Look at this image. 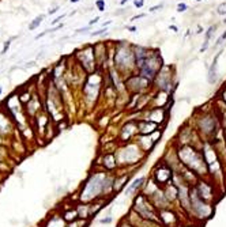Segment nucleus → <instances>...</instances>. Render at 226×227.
<instances>
[{
    "instance_id": "obj_3",
    "label": "nucleus",
    "mask_w": 226,
    "mask_h": 227,
    "mask_svg": "<svg viewBox=\"0 0 226 227\" xmlns=\"http://www.w3.org/2000/svg\"><path fill=\"white\" fill-rule=\"evenodd\" d=\"M135 208L136 211H138L139 214H140L143 218L146 219H151V220H155V214H154L153 208H151V205H150L149 203H147L146 200H144V197H138L136 199V203H135Z\"/></svg>"
},
{
    "instance_id": "obj_25",
    "label": "nucleus",
    "mask_w": 226,
    "mask_h": 227,
    "mask_svg": "<svg viewBox=\"0 0 226 227\" xmlns=\"http://www.w3.org/2000/svg\"><path fill=\"white\" fill-rule=\"evenodd\" d=\"M57 10H59V7H56V8H53V10H49V15H50V14H55V12H57Z\"/></svg>"
},
{
    "instance_id": "obj_6",
    "label": "nucleus",
    "mask_w": 226,
    "mask_h": 227,
    "mask_svg": "<svg viewBox=\"0 0 226 227\" xmlns=\"http://www.w3.org/2000/svg\"><path fill=\"white\" fill-rule=\"evenodd\" d=\"M221 53H222V52H219V53H217V56L214 57V61H212L211 67H210V72H209V80H210V82H211V83H212V76H214V79H215V69H217V63H218V59H219Z\"/></svg>"
},
{
    "instance_id": "obj_13",
    "label": "nucleus",
    "mask_w": 226,
    "mask_h": 227,
    "mask_svg": "<svg viewBox=\"0 0 226 227\" xmlns=\"http://www.w3.org/2000/svg\"><path fill=\"white\" fill-rule=\"evenodd\" d=\"M187 8H188V6L185 3H179L177 4V12H184V11H187Z\"/></svg>"
},
{
    "instance_id": "obj_8",
    "label": "nucleus",
    "mask_w": 226,
    "mask_h": 227,
    "mask_svg": "<svg viewBox=\"0 0 226 227\" xmlns=\"http://www.w3.org/2000/svg\"><path fill=\"white\" fill-rule=\"evenodd\" d=\"M42 19H44V15H40V16H37V18L34 19V21L30 23V26H29V29L30 30H34L35 27H38L40 25H41V22H42Z\"/></svg>"
},
{
    "instance_id": "obj_1",
    "label": "nucleus",
    "mask_w": 226,
    "mask_h": 227,
    "mask_svg": "<svg viewBox=\"0 0 226 227\" xmlns=\"http://www.w3.org/2000/svg\"><path fill=\"white\" fill-rule=\"evenodd\" d=\"M180 156L182 158L185 165H188L191 169H194L195 171H202V169L204 170V163L203 159L195 152L191 148H184L182 152H180Z\"/></svg>"
},
{
    "instance_id": "obj_15",
    "label": "nucleus",
    "mask_w": 226,
    "mask_h": 227,
    "mask_svg": "<svg viewBox=\"0 0 226 227\" xmlns=\"http://www.w3.org/2000/svg\"><path fill=\"white\" fill-rule=\"evenodd\" d=\"M108 30H106V27L105 29H101V30H97V31H93L91 33V36L93 37H97V36H101V34H104V33H106Z\"/></svg>"
},
{
    "instance_id": "obj_17",
    "label": "nucleus",
    "mask_w": 226,
    "mask_h": 227,
    "mask_svg": "<svg viewBox=\"0 0 226 227\" xmlns=\"http://www.w3.org/2000/svg\"><path fill=\"white\" fill-rule=\"evenodd\" d=\"M105 159H108L109 162H112V161H113V156H112V155H109V156H106ZM106 166H108L109 169H112V167H113V166H115V165H113V163H108V165H106Z\"/></svg>"
},
{
    "instance_id": "obj_27",
    "label": "nucleus",
    "mask_w": 226,
    "mask_h": 227,
    "mask_svg": "<svg viewBox=\"0 0 226 227\" xmlns=\"http://www.w3.org/2000/svg\"><path fill=\"white\" fill-rule=\"evenodd\" d=\"M127 1H128V0H121V1H120V4H121V6H124V4H125Z\"/></svg>"
},
{
    "instance_id": "obj_20",
    "label": "nucleus",
    "mask_w": 226,
    "mask_h": 227,
    "mask_svg": "<svg viewBox=\"0 0 226 227\" xmlns=\"http://www.w3.org/2000/svg\"><path fill=\"white\" fill-rule=\"evenodd\" d=\"M134 4H135L136 7H139V8H140V7L144 4V1H143V0H139V1H138V0H135V3H134Z\"/></svg>"
},
{
    "instance_id": "obj_28",
    "label": "nucleus",
    "mask_w": 226,
    "mask_h": 227,
    "mask_svg": "<svg viewBox=\"0 0 226 227\" xmlns=\"http://www.w3.org/2000/svg\"><path fill=\"white\" fill-rule=\"evenodd\" d=\"M129 30H131V31H135L136 27H135V26H132V27H129Z\"/></svg>"
},
{
    "instance_id": "obj_12",
    "label": "nucleus",
    "mask_w": 226,
    "mask_h": 227,
    "mask_svg": "<svg viewBox=\"0 0 226 227\" xmlns=\"http://www.w3.org/2000/svg\"><path fill=\"white\" fill-rule=\"evenodd\" d=\"M214 30H215V26H211L209 30H207V31H206V41H210V38H211Z\"/></svg>"
},
{
    "instance_id": "obj_5",
    "label": "nucleus",
    "mask_w": 226,
    "mask_h": 227,
    "mask_svg": "<svg viewBox=\"0 0 226 227\" xmlns=\"http://www.w3.org/2000/svg\"><path fill=\"white\" fill-rule=\"evenodd\" d=\"M47 227H64V220L60 216H52L47 223Z\"/></svg>"
},
{
    "instance_id": "obj_24",
    "label": "nucleus",
    "mask_w": 226,
    "mask_h": 227,
    "mask_svg": "<svg viewBox=\"0 0 226 227\" xmlns=\"http://www.w3.org/2000/svg\"><path fill=\"white\" fill-rule=\"evenodd\" d=\"M90 29V26H87V27H85V29H79V30H77V33H85L86 30H89Z\"/></svg>"
},
{
    "instance_id": "obj_18",
    "label": "nucleus",
    "mask_w": 226,
    "mask_h": 227,
    "mask_svg": "<svg viewBox=\"0 0 226 227\" xmlns=\"http://www.w3.org/2000/svg\"><path fill=\"white\" fill-rule=\"evenodd\" d=\"M10 44H11V41L4 42V46H3V50H2V53H6V52H7V49H8V48H10Z\"/></svg>"
},
{
    "instance_id": "obj_30",
    "label": "nucleus",
    "mask_w": 226,
    "mask_h": 227,
    "mask_svg": "<svg viewBox=\"0 0 226 227\" xmlns=\"http://www.w3.org/2000/svg\"><path fill=\"white\" fill-rule=\"evenodd\" d=\"M0 94H2V89H0Z\"/></svg>"
},
{
    "instance_id": "obj_16",
    "label": "nucleus",
    "mask_w": 226,
    "mask_h": 227,
    "mask_svg": "<svg viewBox=\"0 0 226 227\" xmlns=\"http://www.w3.org/2000/svg\"><path fill=\"white\" fill-rule=\"evenodd\" d=\"M75 216H77V212H75V211H74V212H67L65 214V218L67 219H74Z\"/></svg>"
},
{
    "instance_id": "obj_29",
    "label": "nucleus",
    "mask_w": 226,
    "mask_h": 227,
    "mask_svg": "<svg viewBox=\"0 0 226 227\" xmlns=\"http://www.w3.org/2000/svg\"><path fill=\"white\" fill-rule=\"evenodd\" d=\"M71 3H78V1H79V0H70Z\"/></svg>"
},
{
    "instance_id": "obj_7",
    "label": "nucleus",
    "mask_w": 226,
    "mask_h": 227,
    "mask_svg": "<svg viewBox=\"0 0 226 227\" xmlns=\"http://www.w3.org/2000/svg\"><path fill=\"white\" fill-rule=\"evenodd\" d=\"M139 128H140L142 133H150L155 129V124H153V122H150V124H140Z\"/></svg>"
},
{
    "instance_id": "obj_11",
    "label": "nucleus",
    "mask_w": 226,
    "mask_h": 227,
    "mask_svg": "<svg viewBox=\"0 0 226 227\" xmlns=\"http://www.w3.org/2000/svg\"><path fill=\"white\" fill-rule=\"evenodd\" d=\"M95 6H97L98 11H104V10H105V0H97V1H95Z\"/></svg>"
},
{
    "instance_id": "obj_22",
    "label": "nucleus",
    "mask_w": 226,
    "mask_h": 227,
    "mask_svg": "<svg viewBox=\"0 0 226 227\" xmlns=\"http://www.w3.org/2000/svg\"><path fill=\"white\" fill-rule=\"evenodd\" d=\"M98 21H100V16H95V18H94V19H91V21H90V23H89V25H90V26H91V25L97 23Z\"/></svg>"
},
{
    "instance_id": "obj_2",
    "label": "nucleus",
    "mask_w": 226,
    "mask_h": 227,
    "mask_svg": "<svg viewBox=\"0 0 226 227\" xmlns=\"http://www.w3.org/2000/svg\"><path fill=\"white\" fill-rule=\"evenodd\" d=\"M104 188H105V180L102 178V175H94L86 185L85 193L82 195V197L85 200H89V199L97 196Z\"/></svg>"
},
{
    "instance_id": "obj_23",
    "label": "nucleus",
    "mask_w": 226,
    "mask_h": 227,
    "mask_svg": "<svg viewBox=\"0 0 226 227\" xmlns=\"http://www.w3.org/2000/svg\"><path fill=\"white\" fill-rule=\"evenodd\" d=\"M143 16H146L144 14H139V15H136V16H134L131 21H136V19H140V18H143Z\"/></svg>"
},
{
    "instance_id": "obj_4",
    "label": "nucleus",
    "mask_w": 226,
    "mask_h": 227,
    "mask_svg": "<svg viewBox=\"0 0 226 227\" xmlns=\"http://www.w3.org/2000/svg\"><path fill=\"white\" fill-rule=\"evenodd\" d=\"M157 177H158V182L165 184L170 178V170H167V169H165V167L159 169V170L157 171Z\"/></svg>"
},
{
    "instance_id": "obj_19",
    "label": "nucleus",
    "mask_w": 226,
    "mask_h": 227,
    "mask_svg": "<svg viewBox=\"0 0 226 227\" xmlns=\"http://www.w3.org/2000/svg\"><path fill=\"white\" fill-rule=\"evenodd\" d=\"M162 7H164V4H158V6L151 7V8H150L149 11H150V12H154V11H157V10H158V8H162Z\"/></svg>"
},
{
    "instance_id": "obj_21",
    "label": "nucleus",
    "mask_w": 226,
    "mask_h": 227,
    "mask_svg": "<svg viewBox=\"0 0 226 227\" xmlns=\"http://www.w3.org/2000/svg\"><path fill=\"white\" fill-rule=\"evenodd\" d=\"M63 18H64V15H62V16H57V18H56L55 21L52 22V25H56V23H57V22H60V21H62Z\"/></svg>"
},
{
    "instance_id": "obj_14",
    "label": "nucleus",
    "mask_w": 226,
    "mask_h": 227,
    "mask_svg": "<svg viewBox=\"0 0 226 227\" xmlns=\"http://www.w3.org/2000/svg\"><path fill=\"white\" fill-rule=\"evenodd\" d=\"M225 40H226V31H225V33H223V34H222V36H221V37H219V38H218V40H217V42H215V45H214V46H219V45H222V42H223V41H225Z\"/></svg>"
},
{
    "instance_id": "obj_10",
    "label": "nucleus",
    "mask_w": 226,
    "mask_h": 227,
    "mask_svg": "<svg viewBox=\"0 0 226 227\" xmlns=\"http://www.w3.org/2000/svg\"><path fill=\"white\" fill-rule=\"evenodd\" d=\"M217 14L219 15H226V3H221L217 8Z\"/></svg>"
},
{
    "instance_id": "obj_31",
    "label": "nucleus",
    "mask_w": 226,
    "mask_h": 227,
    "mask_svg": "<svg viewBox=\"0 0 226 227\" xmlns=\"http://www.w3.org/2000/svg\"><path fill=\"white\" fill-rule=\"evenodd\" d=\"M197 1H202V0H197Z\"/></svg>"
},
{
    "instance_id": "obj_9",
    "label": "nucleus",
    "mask_w": 226,
    "mask_h": 227,
    "mask_svg": "<svg viewBox=\"0 0 226 227\" xmlns=\"http://www.w3.org/2000/svg\"><path fill=\"white\" fill-rule=\"evenodd\" d=\"M143 181H144V178H143V177H140V178H138V180H135V181H134V184H132L131 186H129L128 190H127V192H132V190H135V189L138 188V186L140 185L142 182H143Z\"/></svg>"
},
{
    "instance_id": "obj_26",
    "label": "nucleus",
    "mask_w": 226,
    "mask_h": 227,
    "mask_svg": "<svg viewBox=\"0 0 226 227\" xmlns=\"http://www.w3.org/2000/svg\"><path fill=\"white\" fill-rule=\"evenodd\" d=\"M169 29L173 30V31H177V27H176V26H169Z\"/></svg>"
}]
</instances>
